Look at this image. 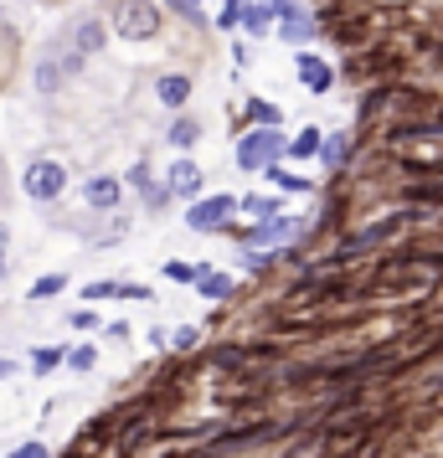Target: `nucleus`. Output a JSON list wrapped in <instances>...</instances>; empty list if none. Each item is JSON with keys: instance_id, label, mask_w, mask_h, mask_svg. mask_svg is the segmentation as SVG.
<instances>
[{"instance_id": "1", "label": "nucleus", "mask_w": 443, "mask_h": 458, "mask_svg": "<svg viewBox=\"0 0 443 458\" xmlns=\"http://www.w3.org/2000/svg\"><path fill=\"white\" fill-rule=\"evenodd\" d=\"M63 186H67V170L57 160H37V165L26 170V196L31 201H57Z\"/></svg>"}, {"instance_id": "2", "label": "nucleus", "mask_w": 443, "mask_h": 458, "mask_svg": "<svg viewBox=\"0 0 443 458\" xmlns=\"http://www.w3.org/2000/svg\"><path fill=\"white\" fill-rule=\"evenodd\" d=\"M278 149H284V140H278L274 129H253V134L237 145V160H243L248 170H268L278 160Z\"/></svg>"}, {"instance_id": "3", "label": "nucleus", "mask_w": 443, "mask_h": 458, "mask_svg": "<svg viewBox=\"0 0 443 458\" xmlns=\"http://www.w3.org/2000/svg\"><path fill=\"white\" fill-rule=\"evenodd\" d=\"M155 26H160V16H155L149 0H124L119 5V31L124 37H155Z\"/></svg>"}, {"instance_id": "4", "label": "nucleus", "mask_w": 443, "mask_h": 458, "mask_svg": "<svg viewBox=\"0 0 443 458\" xmlns=\"http://www.w3.org/2000/svg\"><path fill=\"white\" fill-rule=\"evenodd\" d=\"M227 216H233V201H227V196H211V201H196V207H191L186 222H191L196 232H217Z\"/></svg>"}, {"instance_id": "5", "label": "nucleus", "mask_w": 443, "mask_h": 458, "mask_svg": "<svg viewBox=\"0 0 443 458\" xmlns=\"http://www.w3.org/2000/svg\"><path fill=\"white\" fill-rule=\"evenodd\" d=\"M170 191H175V196H196V191H201V170L181 160V165L170 170Z\"/></svg>"}, {"instance_id": "6", "label": "nucleus", "mask_w": 443, "mask_h": 458, "mask_svg": "<svg viewBox=\"0 0 443 458\" xmlns=\"http://www.w3.org/2000/svg\"><path fill=\"white\" fill-rule=\"evenodd\" d=\"M299 78L315 88V93H325V88H330V67L319 63V57H299Z\"/></svg>"}, {"instance_id": "7", "label": "nucleus", "mask_w": 443, "mask_h": 458, "mask_svg": "<svg viewBox=\"0 0 443 458\" xmlns=\"http://www.w3.org/2000/svg\"><path fill=\"white\" fill-rule=\"evenodd\" d=\"M186 98H191V78H175V72H170V78H160V104L181 108Z\"/></svg>"}, {"instance_id": "8", "label": "nucleus", "mask_w": 443, "mask_h": 458, "mask_svg": "<svg viewBox=\"0 0 443 458\" xmlns=\"http://www.w3.org/2000/svg\"><path fill=\"white\" fill-rule=\"evenodd\" d=\"M289 155H294V160H315L319 155V129H304L299 140H289Z\"/></svg>"}, {"instance_id": "9", "label": "nucleus", "mask_w": 443, "mask_h": 458, "mask_svg": "<svg viewBox=\"0 0 443 458\" xmlns=\"http://www.w3.org/2000/svg\"><path fill=\"white\" fill-rule=\"evenodd\" d=\"M88 201H93V207H114V201H119V186L98 175V181H88Z\"/></svg>"}, {"instance_id": "10", "label": "nucleus", "mask_w": 443, "mask_h": 458, "mask_svg": "<svg viewBox=\"0 0 443 458\" xmlns=\"http://www.w3.org/2000/svg\"><path fill=\"white\" fill-rule=\"evenodd\" d=\"M170 145H196V124H191V119H175V124H170Z\"/></svg>"}, {"instance_id": "11", "label": "nucleus", "mask_w": 443, "mask_h": 458, "mask_svg": "<svg viewBox=\"0 0 443 458\" xmlns=\"http://www.w3.org/2000/svg\"><path fill=\"white\" fill-rule=\"evenodd\" d=\"M289 232H294V222L284 216V222H274V227H258V232H253V242H278V237H289Z\"/></svg>"}, {"instance_id": "12", "label": "nucleus", "mask_w": 443, "mask_h": 458, "mask_svg": "<svg viewBox=\"0 0 443 458\" xmlns=\"http://www.w3.org/2000/svg\"><path fill=\"white\" fill-rule=\"evenodd\" d=\"M166 278H175V284H196L201 273L191 268V263H166Z\"/></svg>"}, {"instance_id": "13", "label": "nucleus", "mask_w": 443, "mask_h": 458, "mask_svg": "<svg viewBox=\"0 0 443 458\" xmlns=\"http://www.w3.org/2000/svg\"><path fill=\"white\" fill-rule=\"evenodd\" d=\"M201 289H207L211 299H227V293H233V278H201Z\"/></svg>"}, {"instance_id": "14", "label": "nucleus", "mask_w": 443, "mask_h": 458, "mask_svg": "<svg viewBox=\"0 0 443 458\" xmlns=\"http://www.w3.org/2000/svg\"><path fill=\"white\" fill-rule=\"evenodd\" d=\"M47 293H63V273H52V278H42V284L31 289V299H47Z\"/></svg>"}, {"instance_id": "15", "label": "nucleus", "mask_w": 443, "mask_h": 458, "mask_svg": "<svg viewBox=\"0 0 443 458\" xmlns=\"http://www.w3.org/2000/svg\"><path fill=\"white\" fill-rule=\"evenodd\" d=\"M310 31H315V26H310V21H299V16H294V21H289V26H284V37H289V42H304Z\"/></svg>"}, {"instance_id": "16", "label": "nucleus", "mask_w": 443, "mask_h": 458, "mask_svg": "<svg viewBox=\"0 0 443 458\" xmlns=\"http://www.w3.org/2000/svg\"><path fill=\"white\" fill-rule=\"evenodd\" d=\"M78 42H83V52H88V47H98V42H104V26H98V21H88Z\"/></svg>"}, {"instance_id": "17", "label": "nucleus", "mask_w": 443, "mask_h": 458, "mask_svg": "<svg viewBox=\"0 0 443 458\" xmlns=\"http://www.w3.org/2000/svg\"><path fill=\"white\" fill-rule=\"evenodd\" d=\"M11 458H47L42 443H21V448H11Z\"/></svg>"}, {"instance_id": "18", "label": "nucleus", "mask_w": 443, "mask_h": 458, "mask_svg": "<svg viewBox=\"0 0 443 458\" xmlns=\"http://www.w3.org/2000/svg\"><path fill=\"white\" fill-rule=\"evenodd\" d=\"M274 181H278L284 191H304V186H310V181H299V175H274Z\"/></svg>"}, {"instance_id": "19", "label": "nucleus", "mask_w": 443, "mask_h": 458, "mask_svg": "<svg viewBox=\"0 0 443 458\" xmlns=\"http://www.w3.org/2000/svg\"><path fill=\"white\" fill-rule=\"evenodd\" d=\"M170 5H175V11H186V16H196V5H191V0H170Z\"/></svg>"}, {"instance_id": "20", "label": "nucleus", "mask_w": 443, "mask_h": 458, "mask_svg": "<svg viewBox=\"0 0 443 458\" xmlns=\"http://www.w3.org/2000/svg\"><path fill=\"white\" fill-rule=\"evenodd\" d=\"M0 273H5V232H0Z\"/></svg>"}, {"instance_id": "21", "label": "nucleus", "mask_w": 443, "mask_h": 458, "mask_svg": "<svg viewBox=\"0 0 443 458\" xmlns=\"http://www.w3.org/2000/svg\"><path fill=\"white\" fill-rule=\"evenodd\" d=\"M0 376H11V360H0Z\"/></svg>"}]
</instances>
